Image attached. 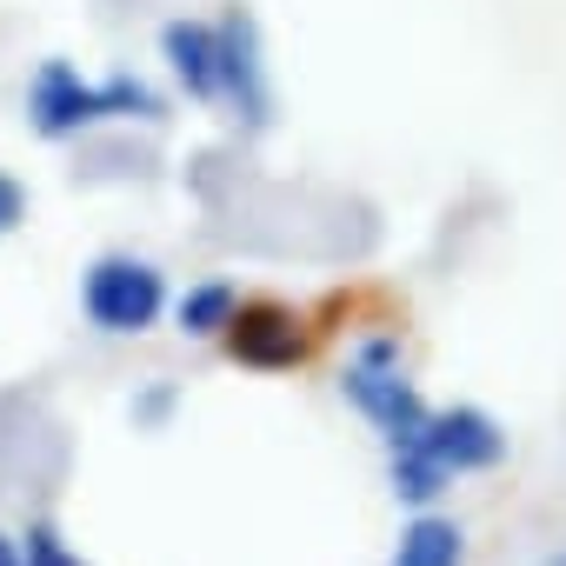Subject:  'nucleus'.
Returning <instances> with one entry per match:
<instances>
[{
    "instance_id": "nucleus-1",
    "label": "nucleus",
    "mask_w": 566,
    "mask_h": 566,
    "mask_svg": "<svg viewBox=\"0 0 566 566\" xmlns=\"http://www.w3.org/2000/svg\"><path fill=\"white\" fill-rule=\"evenodd\" d=\"M28 120L41 140H74L101 120H160V94L140 74H107V81H81V67L67 61H41L34 87H28Z\"/></svg>"
},
{
    "instance_id": "nucleus-2",
    "label": "nucleus",
    "mask_w": 566,
    "mask_h": 566,
    "mask_svg": "<svg viewBox=\"0 0 566 566\" xmlns=\"http://www.w3.org/2000/svg\"><path fill=\"white\" fill-rule=\"evenodd\" d=\"M340 394L374 420V433H380L387 447L413 440V433H420V420L433 413V407L420 400V387L400 374V340H394V334L360 340V354H354V360H347V374H340Z\"/></svg>"
},
{
    "instance_id": "nucleus-3",
    "label": "nucleus",
    "mask_w": 566,
    "mask_h": 566,
    "mask_svg": "<svg viewBox=\"0 0 566 566\" xmlns=\"http://www.w3.org/2000/svg\"><path fill=\"white\" fill-rule=\"evenodd\" d=\"M81 307L101 334H147L167 314V273L134 253H101L81 280Z\"/></svg>"
},
{
    "instance_id": "nucleus-4",
    "label": "nucleus",
    "mask_w": 566,
    "mask_h": 566,
    "mask_svg": "<svg viewBox=\"0 0 566 566\" xmlns=\"http://www.w3.org/2000/svg\"><path fill=\"white\" fill-rule=\"evenodd\" d=\"M413 447L453 480V473H486V467H500L506 433H500V420H493L486 407H433V413L420 420Z\"/></svg>"
},
{
    "instance_id": "nucleus-5",
    "label": "nucleus",
    "mask_w": 566,
    "mask_h": 566,
    "mask_svg": "<svg viewBox=\"0 0 566 566\" xmlns=\"http://www.w3.org/2000/svg\"><path fill=\"white\" fill-rule=\"evenodd\" d=\"M227 354L240 367H266V374L301 367L307 360V327H301L294 307H280V301H240L233 321H227Z\"/></svg>"
},
{
    "instance_id": "nucleus-6",
    "label": "nucleus",
    "mask_w": 566,
    "mask_h": 566,
    "mask_svg": "<svg viewBox=\"0 0 566 566\" xmlns=\"http://www.w3.org/2000/svg\"><path fill=\"white\" fill-rule=\"evenodd\" d=\"M160 54H167L174 81L187 87V101H220L227 54H220V28L213 21H167L160 28Z\"/></svg>"
},
{
    "instance_id": "nucleus-7",
    "label": "nucleus",
    "mask_w": 566,
    "mask_h": 566,
    "mask_svg": "<svg viewBox=\"0 0 566 566\" xmlns=\"http://www.w3.org/2000/svg\"><path fill=\"white\" fill-rule=\"evenodd\" d=\"M220 54H227V87L220 101H233L253 127L266 120V67H260V34L247 14H227L220 21Z\"/></svg>"
},
{
    "instance_id": "nucleus-8",
    "label": "nucleus",
    "mask_w": 566,
    "mask_h": 566,
    "mask_svg": "<svg viewBox=\"0 0 566 566\" xmlns=\"http://www.w3.org/2000/svg\"><path fill=\"white\" fill-rule=\"evenodd\" d=\"M460 559H467V539H460V526L440 520V513H420V520L400 533V553H394V566H460Z\"/></svg>"
},
{
    "instance_id": "nucleus-9",
    "label": "nucleus",
    "mask_w": 566,
    "mask_h": 566,
    "mask_svg": "<svg viewBox=\"0 0 566 566\" xmlns=\"http://www.w3.org/2000/svg\"><path fill=\"white\" fill-rule=\"evenodd\" d=\"M233 307H240V294L227 287V280H200V287H187V294H180L174 321H180V334H193V340H213V334H227Z\"/></svg>"
},
{
    "instance_id": "nucleus-10",
    "label": "nucleus",
    "mask_w": 566,
    "mask_h": 566,
    "mask_svg": "<svg viewBox=\"0 0 566 566\" xmlns=\"http://www.w3.org/2000/svg\"><path fill=\"white\" fill-rule=\"evenodd\" d=\"M394 493H400V500H413V506H427V500H440V493H447V473H440L413 440H400V447H394Z\"/></svg>"
},
{
    "instance_id": "nucleus-11",
    "label": "nucleus",
    "mask_w": 566,
    "mask_h": 566,
    "mask_svg": "<svg viewBox=\"0 0 566 566\" xmlns=\"http://www.w3.org/2000/svg\"><path fill=\"white\" fill-rule=\"evenodd\" d=\"M21 566H87V559H81L54 526H34V533H28V559H21Z\"/></svg>"
},
{
    "instance_id": "nucleus-12",
    "label": "nucleus",
    "mask_w": 566,
    "mask_h": 566,
    "mask_svg": "<svg viewBox=\"0 0 566 566\" xmlns=\"http://www.w3.org/2000/svg\"><path fill=\"white\" fill-rule=\"evenodd\" d=\"M21 220H28V187L14 174H0V240H8Z\"/></svg>"
},
{
    "instance_id": "nucleus-13",
    "label": "nucleus",
    "mask_w": 566,
    "mask_h": 566,
    "mask_svg": "<svg viewBox=\"0 0 566 566\" xmlns=\"http://www.w3.org/2000/svg\"><path fill=\"white\" fill-rule=\"evenodd\" d=\"M167 407H174V387H147V394L134 400V420L154 427V420H167Z\"/></svg>"
},
{
    "instance_id": "nucleus-14",
    "label": "nucleus",
    "mask_w": 566,
    "mask_h": 566,
    "mask_svg": "<svg viewBox=\"0 0 566 566\" xmlns=\"http://www.w3.org/2000/svg\"><path fill=\"white\" fill-rule=\"evenodd\" d=\"M0 566H21V553H14V539L0 533Z\"/></svg>"
},
{
    "instance_id": "nucleus-15",
    "label": "nucleus",
    "mask_w": 566,
    "mask_h": 566,
    "mask_svg": "<svg viewBox=\"0 0 566 566\" xmlns=\"http://www.w3.org/2000/svg\"><path fill=\"white\" fill-rule=\"evenodd\" d=\"M546 566H566V559H546Z\"/></svg>"
}]
</instances>
